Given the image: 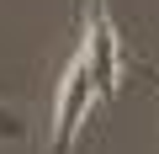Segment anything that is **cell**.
<instances>
[{
	"mask_svg": "<svg viewBox=\"0 0 159 154\" xmlns=\"http://www.w3.org/2000/svg\"><path fill=\"white\" fill-rule=\"evenodd\" d=\"M80 53H85V64H90V74H96V91L111 96V91H117V74H122V53H117V32H111V16H106V0H90Z\"/></svg>",
	"mask_w": 159,
	"mask_h": 154,
	"instance_id": "cell-2",
	"label": "cell"
},
{
	"mask_svg": "<svg viewBox=\"0 0 159 154\" xmlns=\"http://www.w3.org/2000/svg\"><path fill=\"white\" fill-rule=\"evenodd\" d=\"M96 96H101V91H96V74H90L85 53H74V58H69V69H64V85H58L53 154H69V143H74V133H80V122H85V112H90V101H96Z\"/></svg>",
	"mask_w": 159,
	"mask_h": 154,
	"instance_id": "cell-1",
	"label": "cell"
},
{
	"mask_svg": "<svg viewBox=\"0 0 159 154\" xmlns=\"http://www.w3.org/2000/svg\"><path fill=\"white\" fill-rule=\"evenodd\" d=\"M16 138H27V128H21V117L0 106V143H16Z\"/></svg>",
	"mask_w": 159,
	"mask_h": 154,
	"instance_id": "cell-3",
	"label": "cell"
}]
</instances>
